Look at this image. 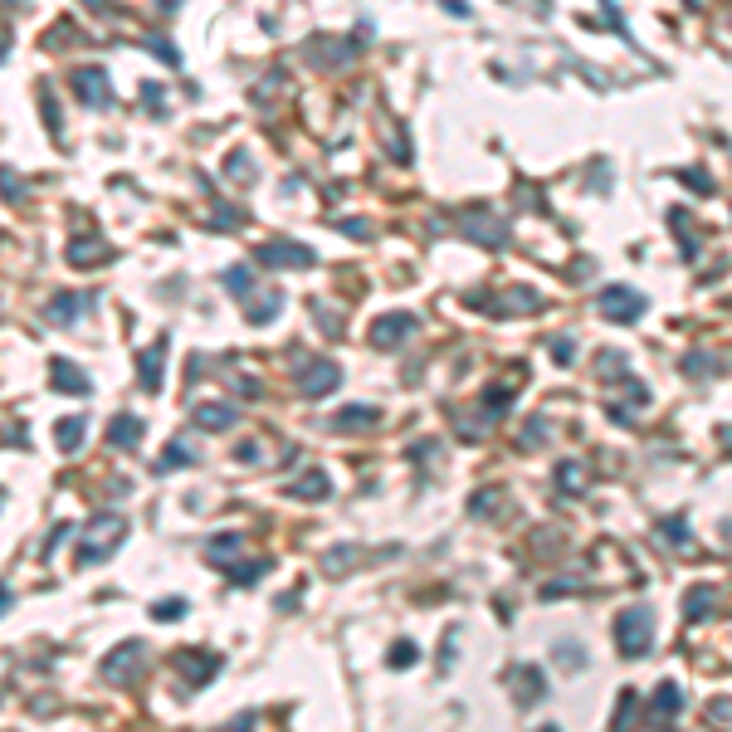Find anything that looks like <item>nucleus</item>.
Wrapping results in <instances>:
<instances>
[{"mask_svg":"<svg viewBox=\"0 0 732 732\" xmlns=\"http://www.w3.org/2000/svg\"><path fill=\"white\" fill-rule=\"evenodd\" d=\"M93 308V298L88 293H54V303H50V318L59 322V328H69V322H79L83 313Z\"/></svg>","mask_w":732,"mask_h":732,"instance_id":"10","label":"nucleus"},{"mask_svg":"<svg viewBox=\"0 0 732 732\" xmlns=\"http://www.w3.org/2000/svg\"><path fill=\"white\" fill-rule=\"evenodd\" d=\"M616 650L625 659H640L654 650V616L644 606H630L616 616Z\"/></svg>","mask_w":732,"mask_h":732,"instance_id":"1","label":"nucleus"},{"mask_svg":"<svg viewBox=\"0 0 732 732\" xmlns=\"http://www.w3.org/2000/svg\"><path fill=\"white\" fill-rule=\"evenodd\" d=\"M557 659L567 669H586V654H581V644H557Z\"/></svg>","mask_w":732,"mask_h":732,"instance_id":"27","label":"nucleus"},{"mask_svg":"<svg viewBox=\"0 0 732 732\" xmlns=\"http://www.w3.org/2000/svg\"><path fill=\"white\" fill-rule=\"evenodd\" d=\"M176 664H181V674L190 689H200L215 669H220V654H200V650H186V654H176Z\"/></svg>","mask_w":732,"mask_h":732,"instance_id":"9","label":"nucleus"},{"mask_svg":"<svg viewBox=\"0 0 732 732\" xmlns=\"http://www.w3.org/2000/svg\"><path fill=\"white\" fill-rule=\"evenodd\" d=\"M557 484H561V488H581V469H576V464H561V469H557Z\"/></svg>","mask_w":732,"mask_h":732,"instance_id":"29","label":"nucleus"},{"mask_svg":"<svg viewBox=\"0 0 732 732\" xmlns=\"http://www.w3.org/2000/svg\"><path fill=\"white\" fill-rule=\"evenodd\" d=\"M186 610H190V606L181 601V596H166V601H157V606H152V616H157L162 625H171V620H181Z\"/></svg>","mask_w":732,"mask_h":732,"instance_id":"23","label":"nucleus"},{"mask_svg":"<svg viewBox=\"0 0 732 732\" xmlns=\"http://www.w3.org/2000/svg\"><path fill=\"white\" fill-rule=\"evenodd\" d=\"M259 571H269V561H239V567H225V576H230V581H239V586H255Z\"/></svg>","mask_w":732,"mask_h":732,"instance_id":"22","label":"nucleus"},{"mask_svg":"<svg viewBox=\"0 0 732 732\" xmlns=\"http://www.w3.org/2000/svg\"><path fill=\"white\" fill-rule=\"evenodd\" d=\"M123 542V518L117 513H98L83 533V547H79V567H93V561H107V551H117Z\"/></svg>","mask_w":732,"mask_h":732,"instance_id":"2","label":"nucleus"},{"mask_svg":"<svg viewBox=\"0 0 732 732\" xmlns=\"http://www.w3.org/2000/svg\"><path fill=\"white\" fill-rule=\"evenodd\" d=\"M5 606H10V591H5V586H0V616H5Z\"/></svg>","mask_w":732,"mask_h":732,"instance_id":"33","label":"nucleus"},{"mask_svg":"<svg viewBox=\"0 0 732 732\" xmlns=\"http://www.w3.org/2000/svg\"><path fill=\"white\" fill-rule=\"evenodd\" d=\"M342 386V371L332 366V362H308L303 371H298V391L308 395V401H318V395H328V391H338Z\"/></svg>","mask_w":732,"mask_h":732,"instance_id":"6","label":"nucleus"},{"mask_svg":"<svg viewBox=\"0 0 732 732\" xmlns=\"http://www.w3.org/2000/svg\"><path fill=\"white\" fill-rule=\"evenodd\" d=\"M162 357H166V342H152V352H142V376H137L142 391L162 386Z\"/></svg>","mask_w":732,"mask_h":732,"instance_id":"17","label":"nucleus"},{"mask_svg":"<svg viewBox=\"0 0 732 732\" xmlns=\"http://www.w3.org/2000/svg\"><path fill=\"white\" fill-rule=\"evenodd\" d=\"M259 264H269V269H308L313 264V249L308 245H288V239H269V245H259Z\"/></svg>","mask_w":732,"mask_h":732,"instance_id":"5","label":"nucleus"},{"mask_svg":"<svg viewBox=\"0 0 732 732\" xmlns=\"http://www.w3.org/2000/svg\"><path fill=\"white\" fill-rule=\"evenodd\" d=\"M54 440H59V449H64V454H74V449L83 445V415H69V420H59Z\"/></svg>","mask_w":732,"mask_h":732,"instance_id":"18","label":"nucleus"},{"mask_svg":"<svg viewBox=\"0 0 732 732\" xmlns=\"http://www.w3.org/2000/svg\"><path fill=\"white\" fill-rule=\"evenodd\" d=\"M411 664H415V644L401 640V644L391 650V669H411Z\"/></svg>","mask_w":732,"mask_h":732,"instance_id":"26","label":"nucleus"},{"mask_svg":"<svg viewBox=\"0 0 732 732\" xmlns=\"http://www.w3.org/2000/svg\"><path fill=\"white\" fill-rule=\"evenodd\" d=\"M142 103H147L152 113H162V83H142Z\"/></svg>","mask_w":732,"mask_h":732,"instance_id":"30","label":"nucleus"},{"mask_svg":"<svg viewBox=\"0 0 732 732\" xmlns=\"http://www.w3.org/2000/svg\"><path fill=\"white\" fill-rule=\"evenodd\" d=\"M415 328H420L415 313H386V318L371 322V342H376V347H401Z\"/></svg>","mask_w":732,"mask_h":732,"instance_id":"7","label":"nucleus"},{"mask_svg":"<svg viewBox=\"0 0 732 732\" xmlns=\"http://www.w3.org/2000/svg\"><path fill=\"white\" fill-rule=\"evenodd\" d=\"M206 551H210V557H235V551H239V537H235V533L210 537V542H206Z\"/></svg>","mask_w":732,"mask_h":732,"instance_id":"25","label":"nucleus"},{"mask_svg":"<svg viewBox=\"0 0 732 732\" xmlns=\"http://www.w3.org/2000/svg\"><path fill=\"white\" fill-rule=\"evenodd\" d=\"M376 420H381V411H371V405H342L332 415V430H371Z\"/></svg>","mask_w":732,"mask_h":732,"instance_id":"14","label":"nucleus"},{"mask_svg":"<svg viewBox=\"0 0 732 732\" xmlns=\"http://www.w3.org/2000/svg\"><path fill=\"white\" fill-rule=\"evenodd\" d=\"M196 425L200 430H230L235 425V405H220V401L196 405Z\"/></svg>","mask_w":732,"mask_h":732,"instance_id":"15","label":"nucleus"},{"mask_svg":"<svg viewBox=\"0 0 732 732\" xmlns=\"http://www.w3.org/2000/svg\"><path fill=\"white\" fill-rule=\"evenodd\" d=\"M513 679L523 683V689H518V703H533V699H542V693H547V683H542V674H537V669H518Z\"/></svg>","mask_w":732,"mask_h":732,"instance_id":"19","label":"nucleus"},{"mask_svg":"<svg viewBox=\"0 0 732 732\" xmlns=\"http://www.w3.org/2000/svg\"><path fill=\"white\" fill-rule=\"evenodd\" d=\"M679 689H674V683H664V689H659V703H654V718H674L679 713Z\"/></svg>","mask_w":732,"mask_h":732,"instance_id":"24","label":"nucleus"},{"mask_svg":"<svg viewBox=\"0 0 732 732\" xmlns=\"http://www.w3.org/2000/svg\"><path fill=\"white\" fill-rule=\"evenodd\" d=\"M601 313H606V318H616V322H635V318L644 313V298L635 293V288H606Z\"/></svg>","mask_w":732,"mask_h":732,"instance_id":"8","label":"nucleus"},{"mask_svg":"<svg viewBox=\"0 0 732 732\" xmlns=\"http://www.w3.org/2000/svg\"><path fill=\"white\" fill-rule=\"evenodd\" d=\"M664 537H669L674 547H683V542H689V533H683V518H669V523H664Z\"/></svg>","mask_w":732,"mask_h":732,"instance_id":"31","label":"nucleus"},{"mask_svg":"<svg viewBox=\"0 0 732 732\" xmlns=\"http://www.w3.org/2000/svg\"><path fill=\"white\" fill-rule=\"evenodd\" d=\"M50 371H54V386H59V391H74V395H88V391H93V381L83 376L79 366H69L64 357H54V362H50Z\"/></svg>","mask_w":732,"mask_h":732,"instance_id":"13","label":"nucleus"},{"mask_svg":"<svg viewBox=\"0 0 732 732\" xmlns=\"http://www.w3.org/2000/svg\"><path fill=\"white\" fill-rule=\"evenodd\" d=\"M225 288H230V293H249V269H245V264L225 273Z\"/></svg>","mask_w":732,"mask_h":732,"instance_id":"28","label":"nucleus"},{"mask_svg":"<svg viewBox=\"0 0 732 732\" xmlns=\"http://www.w3.org/2000/svg\"><path fill=\"white\" fill-rule=\"evenodd\" d=\"M718 601V591H713V586H699V591H689V596H683V606H689V620H703L708 616V606H713Z\"/></svg>","mask_w":732,"mask_h":732,"instance_id":"20","label":"nucleus"},{"mask_svg":"<svg viewBox=\"0 0 732 732\" xmlns=\"http://www.w3.org/2000/svg\"><path fill=\"white\" fill-rule=\"evenodd\" d=\"M328 494H332V478L322 474V469H308V474L293 484V498H308V503H322Z\"/></svg>","mask_w":732,"mask_h":732,"instance_id":"16","label":"nucleus"},{"mask_svg":"<svg viewBox=\"0 0 732 732\" xmlns=\"http://www.w3.org/2000/svg\"><path fill=\"white\" fill-rule=\"evenodd\" d=\"M142 415H117V420H107V445H117V449H132L142 440Z\"/></svg>","mask_w":732,"mask_h":732,"instance_id":"12","label":"nucleus"},{"mask_svg":"<svg viewBox=\"0 0 732 732\" xmlns=\"http://www.w3.org/2000/svg\"><path fill=\"white\" fill-rule=\"evenodd\" d=\"M196 459V454H190V445H181V440H171V445H166V454H162V464L157 469L166 474V469H181V464H190Z\"/></svg>","mask_w":732,"mask_h":732,"instance_id":"21","label":"nucleus"},{"mask_svg":"<svg viewBox=\"0 0 732 732\" xmlns=\"http://www.w3.org/2000/svg\"><path fill=\"white\" fill-rule=\"evenodd\" d=\"M683 186H699V190H713V186H708V176H703V171H689V176H683Z\"/></svg>","mask_w":732,"mask_h":732,"instance_id":"32","label":"nucleus"},{"mask_svg":"<svg viewBox=\"0 0 732 732\" xmlns=\"http://www.w3.org/2000/svg\"><path fill=\"white\" fill-rule=\"evenodd\" d=\"M142 664H147V650H142L137 640H127V644H117V650L103 659V679L107 683H127V679L142 674Z\"/></svg>","mask_w":732,"mask_h":732,"instance_id":"3","label":"nucleus"},{"mask_svg":"<svg viewBox=\"0 0 732 732\" xmlns=\"http://www.w3.org/2000/svg\"><path fill=\"white\" fill-rule=\"evenodd\" d=\"M103 259H113V249H107L98 235H83L69 245V264H79V269H93V264H103Z\"/></svg>","mask_w":732,"mask_h":732,"instance_id":"11","label":"nucleus"},{"mask_svg":"<svg viewBox=\"0 0 732 732\" xmlns=\"http://www.w3.org/2000/svg\"><path fill=\"white\" fill-rule=\"evenodd\" d=\"M74 93L88 107H107L113 103V83H107V69H98V64H83V69H74Z\"/></svg>","mask_w":732,"mask_h":732,"instance_id":"4","label":"nucleus"}]
</instances>
